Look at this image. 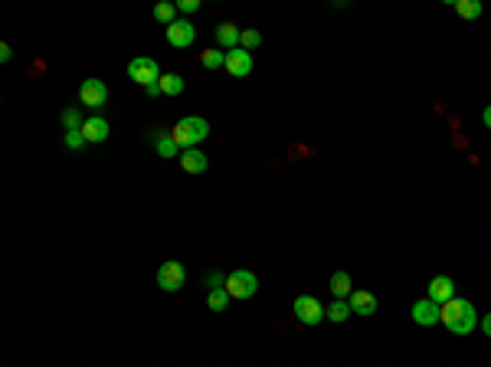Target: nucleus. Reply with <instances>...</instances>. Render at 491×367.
Listing matches in <instances>:
<instances>
[{
	"label": "nucleus",
	"instance_id": "obj_1",
	"mask_svg": "<svg viewBox=\"0 0 491 367\" xmlns=\"http://www.w3.org/2000/svg\"><path fill=\"white\" fill-rule=\"evenodd\" d=\"M439 315H442V325L452 335L465 338V335H472L478 328V315H475V305L465 299H449L445 305H439Z\"/></svg>",
	"mask_w": 491,
	"mask_h": 367
},
{
	"label": "nucleus",
	"instance_id": "obj_2",
	"mask_svg": "<svg viewBox=\"0 0 491 367\" xmlns=\"http://www.w3.org/2000/svg\"><path fill=\"white\" fill-rule=\"evenodd\" d=\"M210 135V122L207 118H200V115H187V118H180L177 125H174V132H170V138L177 142V148H197L203 138Z\"/></svg>",
	"mask_w": 491,
	"mask_h": 367
},
{
	"label": "nucleus",
	"instance_id": "obj_3",
	"mask_svg": "<svg viewBox=\"0 0 491 367\" xmlns=\"http://www.w3.org/2000/svg\"><path fill=\"white\" fill-rule=\"evenodd\" d=\"M229 292V299H255V292H259V279H255V273H249V269H236V273L227 275V285H223Z\"/></svg>",
	"mask_w": 491,
	"mask_h": 367
},
{
	"label": "nucleus",
	"instance_id": "obj_4",
	"mask_svg": "<svg viewBox=\"0 0 491 367\" xmlns=\"http://www.w3.org/2000/svg\"><path fill=\"white\" fill-rule=\"evenodd\" d=\"M128 79H134L141 89H148V85L161 82V69H158V63L151 56H134L128 63Z\"/></svg>",
	"mask_w": 491,
	"mask_h": 367
},
{
	"label": "nucleus",
	"instance_id": "obj_5",
	"mask_svg": "<svg viewBox=\"0 0 491 367\" xmlns=\"http://www.w3.org/2000/svg\"><path fill=\"white\" fill-rule=\"evenodd\" d=\"M292 309H295V318L302 321V325H321L328 318V309L314 295H298Z\"/></svg>",
	"mask_w": 491,
	"mask_h": 367
},
{
	"label": "nucleus",
	"instance_id": "obj_6",
	"mask_svg": "<svg viewBox=\"0 0 491 367\" xmlns=\"http://www.w3.org/2000/svg\"><path fill=\"white\" fill-rule=\"evenodd\" d=\"M184 282H187V269L177 259H167L158 269V289H164V292H177V289H184Z\"/></svg>",
	"mask_w": 491,
	"mask_h": 367
},
{
	"label": "nucleus",
	"instance_id": "obj_7",
	"mask_svg": "<svg viewBox=\"0 0 491 367\" xmlns=\"http://www.w3.org/2000/svg\"><path fill=\"white\" fill-rule=\"evenodd\" d=\"M79 102H82L85 108H102V105L108 102V89H105L102 79H85V82L79 85Z\"/></svg>",
	"mask_w": 491,
	"mask_h": 367
},
{
	"label": "nucleus",
	"instance_id": "obj_8",
	"mask_svg": "<svg viewBox=\"0 0 491 367\" xmlns=\"http://www.w3.org/2000/svg\"><path fill=\"white\" fill-rule=\"evenodd\" d=\"M197 39V30H193V23H190L187 17H180V20H174L167 27V43L174 49H184V46H190Z\"/></svg>",
	"mask_w": 491,
	"mask_h": 367
},
{
	"label": "nucleus",
	"instance_id": "obj_9",
	"mask_svg": "<svg viewBox=\"0 0 491 367\" xmlns=\"http://www.w3.org/2000/svg\"><path fill=\"white\" fill-rule=\"evenodd\" d=\"M227 69L229 75H236V79H246V75H253L255 69V59L253 53H246V49H233V53H227Z\"/></svg>",
	"mask_w": 491,
	"mask_h": 367
},
{
	"label": "nucleus",
	"instance_id": "obj_10",
	"mask_svg": "<svg viewBox=\"0 0 491 367\" xmlns=\"http://www.w3.org/2000/svg\"><path fill=\"white\" fill-rule=\"evenodd\" d=\"M426 299L435 301V305H445L449 299H455V282L449 275H435V279H429V285H426Z\"/></svg>",
	"mask_w": 491,
	"mask_h": 367
},
{
	"label": "nucleus",
	"instance_id": "obj_11",
	"mask_svg": "<svg viewBox=\"0 0 491 367\" xmlns=\"http://www.w3.org/2000/svg\"><path fill=\"white\" fill-rule=\"evenodd\" d=\"M347 301H350V311H354V315H360V318L377 315V295L367 292V289H354Z\"/></svg>",
	"mask_w": 491,
	"mask_h": 367
},
{
	"label": "nucleus",
	"instance_id": "obj_12",
	"mask_svg": "<svg viewBox=\"0 0 491 367\" xmlns=\"http://www.w3.org/2000/svg\"><path fill=\"white\" fill-rule=\"evenodd\" d=\"M413 321L416 325H423V328H433V325H439L442 321V315H439V305L429 299L423 301H413Z\"/></svg>",
	"mask_w": 491,
	"mask_h": 367
},
{
	"label": "nucleus",
	"instance_id": "obj_13",
	"mask_svg": "<svg viewBox=\"0 0 491 367\" xmlns=\"http://www.w3.org/2000/svg\"><path fill=\"white\" fill-rule=\"evenodd\" d=\"M180 168L187 170V174H203V170L210 168V161H207V154L200 148H187V151H180Z\"/></svg>",
	"mask_w": 491,
	"mask_h": 367
},
{
	"label": "nucleus",
	"instance_id": "obj_14",
	"mask_svg": "<svg viewBox=\"0 0 491 367\" xmlns=\"http://www.w3.org/2000/svg\"><path fill=\"white\" fill-rule=\"evenodd\" d=\"M239 37H243V30H239L236 23H219L217 27V46L223 49V53L239 49Z\"/></svg>",
	"mask_w": 491,
	"mask_h": 367
},
{
	"label": "nucleus",
	"instance_id": "obj_15",
	"mask_svg": "<svg viewBox=\"0 0 491 367\" xmlns=\"http://www.w3.org/2000/svg\"><path fill=\"white\" fill-rule=\"evenodd\" d=\"M82 135H85V142H105L108 135H112V128H108V122H105L102 115H92V118H85L82 125Z\"/></svg>",
	"mask_w": 491,
	"mask_h": 367
},
{
	"label": "nucleus",
	"instance_id": "obj_16",
	"mask_svg": "<svg viewBox=\"0 0 491 367\" xmlns=\"http://www.w3.org/2000/svg\"><path fill=\"white\" fill-rule=\"evenodd\" d=\"M154 151H158L161 158H180L177 142L170 138V132H161V128H154Z\"/></svg>",
	"mask_w": 491,
	"mask_h": 367
},
{
	"label": "nucleus",
	"instance_id": "obj_17",
	"mask_svg": "<svg viewBox=\"0 0 491 367\" xmlns=\"http://www.w3.org/2000/svg\"><path fill=\"white\" fill-rule=\"evenodd\" d=\"M331 292H334V299H350V292H354L350 275L347 273H334V275H331Z\"/></svg>",
	"mask_w": 491,
	"mask_h": 367
},
{
	"label": "nucleus",
	"instance_id": "obj_18",
	"mask_svg": "<svg viewBox=\"0 0 491 367\" xmlns=\"http://www.w3.org/2000/svg\"><path fill=\"white\" fill-rule=\"evenodd\" d=\"M354 311H350V301L347 299H334L328 305V321H334V325H340V321H347Z\"/></svg>",
	"mask_w": 491,
	"mask_h": 367
},
{
	"label": "nucleus",
	"instance_id": "obj_19",
	"mask_svg": "<svg viewBox=\"0 0 491 367\" xmlns=\"http://www.w3.org/2000/svg\"><path fill=\"white\" fill-rule=\"evenodd\" d=\"M161 95H170V99H177L180 92H184V79H180L177 73H167V75H161Z\"/></svg>",
	"mask_w": 491,
	"mask_h": 367
},
{
	"label": "nucleus",
	"instance_id": "obj_20",
	"mask_svg": "<svg viewBox=\"0 0 491 367\" xmlns=\"http://www.w3.org/2000/svg\"><path fill=\"white\" fill-rule=\"evenodd\" d=\"M452 7L462 20H478L482 17V4H478V0H455Z\"/></svg>",
	"mask_w": 491,
	"mask_h": 367
},
{
	"label": "nucleus",
	"instance_id": "obj_21",
	"mask_svg": "<svg viewBox=\"0 0 491 367\" xmlns=\"http://www.w3.org/2000/svg\"><path fill=\"white\" fill-rule=\"evenodd\" d=\"M200 63H203V66L207 69H223L227 66V53H223V49H203V53H200Z\"/></svg>",
	"mask_w": 491,
	"mask_h": 367
},
{
	"label": "nucleus",
	"instance_id": "obj_22",
	"mask_svg": "<svg viewBox=\"0 0 491 367\" xmlns=\"http://www.w3.org/2000/svg\"><path fill=\"white\" fill-rule=\"evenodd\" d=\"M154 20L164 23V27H170L174 20H180L177 17V4H158V7H154Z\"/></svg>",
	"mask_w": 491,
	"mask_h": 367
},
{
	"label": "nucleus",
	"instance_id": "obj_23",
	"mask_svg": "<svg viewBox=\"0 0 491 367\" xmlns=\"http://www.w3.org/2000/svg\"><path fill=\"white\" fill-rule=\"evenodd\" d=\"M207 305H210V311H223L229 305V292H227V289H210Z\"/></svg>",
	"mask_w": 491,
	"mask_h": 367
},
{
	"label": "nucleus",
	"instance_id": "obj_24",
	"mask_svg": "<svg viewBox=\"0 0 491 367\" xmlns=\"http://www.w3.org/2000/svg\"><path fill=\"white\" fill-rule=\"evenodd\" d=\"M259 43H262V33H259V30H243V37H239V49L253 53V49H259Z\"/></svg>",
	"mask_w": 491,
	"mask_h": 367
},
{
	"label": "nucleus",
	"instance_id": "obj_25",
	"mask_svg": "<svg viewBox=\"0 0 491 367\" xmlns=\"http://www.w3.org/2000/svg\"><path fill=\"white\" fill-rule=\"evenodd\" d=\"M82 115L76 112V108H66V112H63V128H66V132H82Z\"/></svg>",
	"mask_w": 491,
	"mask_h": 367
},
{
	"label": "nucleus",
	"instance_id": "obj_26",
	"mask_svg": "<svg viewBox=\"0 0 491 367\" xmlns=\"http://www.w3.org/2000/svg\"><path fill=\"white\" fill-rule=\"evenodd\" d=\"M82 144H89V142H85V135H82V132H66V148L79 151Z\"/></svg>",
	"mask_w": 491,
	"mask_h": 367
},
{
	"label": "nucleus",
	"instance_id": "obj_27",
	"mask_svg": "<svg viewBox=\"0 0 491 367\" xmlns=\"http://www.w3.org/2000/svg\"><path fill=\"white\" fill-rule=\"evenodd\" d=\"M200 4L197 0H177V13H184V17H190V13H197Z\"/></svg>",
	"mask_w": 491,
	"mask_h": 367
},
{
	"label": "nucleus",
	"instance_id": "obj_28",
	"mask_svg": "<svg viewBox=\"0 0 491 367\" xmlns=\"http://www.w3.org/2000/svg\"><path fill=\"white\" fill-rule=\"evenodd\" d=\"M207 285H210V289H223V285H227V275H219V273H210Z\"/></svg>",
	"mask_w": 491,
	"mask_h": 367
},
{
	"label": "nucleus",
	"instance_id": "obj_29",
	"mask_svg": "<svg viewBox=\"0 0 491 367\" xmlns=\"http://www.w3.org/2000/svg\"><path fill=\"white\" fill-rule=\"evenodd\" d=\"M0 59H4V63H10V59H13V49H10V43H4V46H0Z\"/></svg>",
	"mask_w": 491,
	"mask_h": 367
},
{
	"label": "nucleus",
	"instance_id": "obj_30",
	"mask_svg": "<svg viewBox=\"0 0 491 367\" xmlns=\"http://www.w3.org/2000/svg\"><path fill=\"white\" fill-rule=\"evenodd\" d=\"M144 95H148V99H158V95H161V85H148V89H144Z\"/></svg>",
	"mask_w": 491,
	"mask_h": 367
},
{
	"label": "nucleus",
	"instance_id": "obj_31",
	"mask_svg": "<svg viewBox=\"0 0 491 367\" xmlns=\"http://www.w3.org/2000/svg\"><path fill=\"white\" fill-rule=\"evenodd\" d=\"M482 122H485V128L491 132V105H485V112H482Z\"/></svg>",
	"mask_w": 491,
	"mask_h": 367
},
{
	"label": "nucleus",
	"instance_id": "obj_32",
	"mask_svg": "<svg viewBox=\"0 0 491 367\" xmlns=\"http://www.w3.org/2000/svg\"><path fill=\"white\" fill-rule=\"evenodd\" d=\"M482 331H485V335H488V338H491V315H485V318H482Z\"/></svg>",
	"mask_w": 491,
	"mask_h": 367
}]
</instances>
